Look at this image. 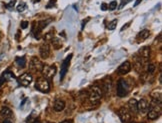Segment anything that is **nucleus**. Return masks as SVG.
I'll use <instances>...</instances> for the list:
<instances>
[{
    "mask_svg": "<svg viewBox=\"0 0 162 123\" xmlns=\"http://www.w3.org/2000/svg\"><path fill=\"white\" fill-rule=\"evenodd\" d=\"M128 91H129L128 83L123 78L119 79L117 83V95L119 97H124V96L128 94Z\"/></svg>",
    "mask_w": 162,
    "mask_h": 123,
    "instance_id": "f257e3e1",
    "label": "nucleus"
},
{
    "mask_svg": "<svg viewBox=\"0 0 162 123\" xmlns=\"http://www.w3.org/2000/svg\"><path fill=\"white\" fill-rule=\"evenodd\" d=\"M102 96V90L98 86H92L89 90V100L92 103H97Z\"/></svg>",
    "mask_w": 162,
    "mask_h": 123,
    "instance_id": "f03ea898",
    "label": "nucleus"
},
{
    "mask_svg": "<svg viewBox=\"0 0 162 123\" xmlns=\"http://www.w3.org/2000/svg\"><path fill=\"white\" fill-rule=\"evenodd\" d=\"M35 88L41 92H48L50 89V84L48 79H46L45 77H39L35 83Z\"/></svg>",
    "mask_w": 162,
    "mask_h": 123,
    "instance_id": "7ed1b4c3",
    "label": "nucleus"
},
{
    "mask_svg": "<svg viewBox=\"0 0 162 123\" xmlns=\"http://www.w3.org/2000/svg\"><path fill=\"white\" fill-rule=\"evenodd\" d=\"M41 72L43 74V77H45L46 79H51L54 77L56 73V66L55 65H50V66L49 65H43Z\"/></svg>",
    "mask_w": 162,
    "mask_h": 123,
    "instance_id": "20e7f679",
    "label": "nucleus"
},
{
    "mask_svg": "<svg viewBox=\"0 0 162 123\" xmlns=\"http://www.w3.org/2000/svg\"><path fill=\"white\" fill-rule=\"evenodd\" d=\"M72 58V54H70L69 56H67L66 58L64 59V61L62 62V65H61V72H60V80L62 81L66 73L68 71V68H69V64H70V60Z\"/></svg>",
    "mask_w": 162,
    "mask_h": 123,
    "instance_id": "39448f33",
    "label": "nucleus"
},
{
    "mask_svg": "<svg viewBox=\"0 0 162 123\" xmlns=\"http://www.w3.org/2000/svg\"><path fill=\"white\" fill-rule=\"evenodd\" d=\"M118 114H119L120 120L123 123H128L131 121V113L129 112L127 108H125V107L120 108L119 111H118Z\"/></svg>",
    "mask_w": 162,
    "mask_h": 123,
    "instance_id": "423d86ee",
    "label": "nucleus"
},
{
    "mask_svg": "<svg viewBox=\"0 0 162 123\" xmlns=\"http://www.w3.org/2000/svg\"><path fill=\"white\" fill-rule=\"evenodd\" d=\"M149 54H150V48L147 46H144L139 50L138 55H139V59L142 62V64L148 61V59H149Z\"/></svg>",
    "mask_w": 162,
    "mask_h": 123,
    "instance_id": "0eeeda50",
    "label": "nucleus"
},
{
    "mask_svg": "<svg viewBox=\"0 0 162 123\" xmlns=\"http://www.w3.org/2000/svg\"><path fill=\"white\" fill-rule=\"evenodd\" d=\"M29 67H30V69L33 70V71H35V72L41 71L42 68H43V63L37 58V57H33V58L30 60Z\"/></svg>",
    "mask_w": 162,
    "mask_h": 123,
    "instance_id": "6e6552de",
    "label": "nucleus"
},
{
    "mask_svg": "<svg viewBox=\"0 0 162 123\" xmlns=\"http://www.w3.org/2000/svg\"><path fill=\"white\" fill-rule=\"evenodd\" d=\"M33 80V77L30 73H24L18 78V82L22 86H29Z\"/></svg>",
    "mask_w": 162,
    "mask_h": 123,
    "instance_id": "1a4fd4ad",
    "label": "nucleus"
},
{
    "mask_svg": "<svg viewBox=\"0 0 162 123\" xmlns=\"http://www.w3.org/2000/svg\"><path fill=\"white\" fill-rule=\"evenodd\" d=\"M148 108H149V103L146 99H140L137 101V109L140 113H146L148 111Z\"/></svg>",
    "mask_w": 162,
    "mask_h": 123,
    "instance_id": "9d476101",
    "label": "nucleus"
},
{
    "mask_svg": "<svg viewBox=\"0 0 162 123\" xmlns=\"http://www.w3.org/2000/svg\"><path fill=\"white\" fill-rule=\"evenodd\" d=\"M130 70H131V63L129 61H125V62H123L118 67L117 72L119 74H122V75H125V74L130 72Z\"/></svg>",
    "mask_w": 162,
    "mask_h": 123,
    "instance_id": "9b49d317",
    "label": "nucleus"
},
{
    "mask_svg": "<svg viewBox=\"0 0 162 123\" xmlns=\"http://www.w3.org/2000/svg\"><path fill=\"white\" fill-rule=\"evenodd\" d=\"M39 53H40V56L42 59H46L50 53L49 44H48V43H43L40 46V48H39Z\"/></svg>",
    "mask_w": 162,
    "mask_h": 123,
    "instance_id": "f8f14e48",
    "label": "nucleus"
},
{
    "mask_svg": "<svg viewBox=\"0 0 162 123\" xmlns=\"http://www.w3.org/2000/svg\"><path fill=\"white\" fill-rule=\"evenodd\" d=\"M128 110L131 114H136L138 112V109H137V100L136 99H130L128 101Z\"/></svg>",
    "mask_w": 162,
    "mask_h": 123,
    "instance_id": "ddd939ff",
    "label": "nucleus"
},
{
    "mask_svg": "<svg viewBox=\"0 0 162 123\" xmlns=\"http://www.w3.org/2000/svg\"><path fill=\"white\" fill-rule=\"evenodd\" d=\"M64 108H65V102L63 100H61V99L55 100V102H54V110L55 111L60 112V111H62Z\"/></svg>",
    "mask_w": 162,
    "mask_h": 123,
    "instance_id": "4468645a",
    "label": "nucleus"
},
{
    "mask_svg": "<svg viewBox=\"0 0 162 123\" xmlns=\"http://www.w3.org/2000/svg\"><path fill=\"white\" fill-rule=\"evenodd\" d=\"M0 115H1L2 117H4V118H10V117H12L13 113H12V110L10 108L3 107L1 109V111H0Z\"/></svg>",
    "mask_w": 162,
    "mask_h": 123,
    "instance_id": "2eb2a0df",
    "label": "nucleus"
},
{
    "mask_svg": "<svg viewBox=\"0 0 162 123\" xmlns=\"http://www.w3.org/2000/svg\"><path fill=\"white\" fill-rule=\"evenodd\" d=\"M149 31H148L147 29H144V30H142V31H140L139 33H138V35H137V39L138 40H141V41H143V40H145V39H147L148 37H149Z\"/></svg>",
    "mask_w": 162,
    "mask_h": 123,
    "instance_id": "dca6fc26",
    "label": "nucleus"
},
{
    "mask_svg": "<svg viewBox=\"0 0 162 123\" xmlns=\"http://www.w3.org/2000/svg\"><path fill=\"white\" fill-rule=\"evenodd\" d=\"M16 63L18 64V66L21 67V68H23L25 67V65H26V59H25V57H17L16 58Z\"/></svg>",
    "mask_w": 162,
    "mask_h": 123,
    "instance_id": "f3484780",
    "label": "nucleus"
},
{
    "mask_svg": "<svg viewBox=\"0 0 162 123\" xmlns=\"http://www.w3.org/2000/svg\"><path fill=\"white\" fill-rule=\"evenodd\" d=\"M151 97H152V99L157 100V101H159V102H161V98H162L161 92L160 91H156V90L153 91L151 93Z\"/></svg>",
    "mask_w": 162,
    "mask_h": 123,
    "instance_id": "a211bd4d",
    "label": "nucleus"
},
{
    "mask_svg": "<svg viewBox=\"0 0 162 123\" xmlns=\"http://www.w3.org/2000/svg\"><path fill=\"white\" fill-rule=\"evenodd\" d=\"M117 23H118L117 19L112 20L111 22H109V24H108V26H107V28H108L109 30H113V29H115V27H116Z\"/></svg>",
    "mask_w": 162,
    "mask_h": 123,
    "instance_id": "6ab92c4d",
    "label": "nucleus"
},
{
    "mask_svg": "<svg viewBox=\"0 0 162 123\" xmlns=\"http://www.w3.org/2000/svg\"><path fill=\"white\" fill-rule=\"evenodd\" d=\"M25 9H26V4L24 2L20 3L19 5L17 6V11H18V12H23Z\"/></svg>",
    "mask_w": 162,
    "mask_h": 123,
    "instance_id": "aec40b11",
    "label": "nucleus"
},
{
    "mask_svg": "<svg viewBox=\"0 0 162 123\" xmlns=\"http://www.w3.org/2000/svg\"><path fill=\"white\" fill-rule=\"evenodd\" d=\"M155 69H156V65H155V64H149V65H148L147 71H148V73L152 74L153 72L155 71Z\"/></svg>",
    "mask_w": 162,
    "mask_h": 123,
    "instance_id": "412c9836",
    "label": "nucleus"
},
{
    "mask_svg": "<svg viewBox=\"0 0 162 123\" xmlns=\"http://www.w3.org/2000/svg\"><path fill=\"white\" fill-rule=\"evenodd\" d=\"M116 7H117V2H116V1H112L111 3H109L108 9H109V10H114Z\"/></svg>",
    "mask_w": 162,
    "mask_h": 123,
    "instance_id": "4be33fe9",
    "label": "nucleus"
},
{
    "mask_svg": "<svg viewBox=\"0 0 162 123\" xmlns=\"http://www.w3.org/2000/svg\"><path fill=\"white\" fill-rule=\"evenodd\" d=\"M52 34H53V32H48L46 35H45V36H44V39H45V40L46 41H48V40H52V39H53V35H52Z\"/></svg>",
    "mask_w": 162,
    "mask_h": 123,
    "instance_id": "5701e85b",
    "label": "nucleus"
},
{
    "mask_svg": "<svg viewBox=\"0 0 162 123\" xmlns=\"http://www.w3.org/2000/svg\"><path fill=\"white\" fill-rule=\"evenodd\" d=\"M55 3H56V0H51V1H49V4H47V5H46V7L47 8L53 7V6H55Z\"/></svg>",
    "mask_w": 162,
    "mask_h": 123,
    "instance_id": "b1692460",
    "label": "nucleus"
},
{
    "mask_svg": "<svg viewBox=\"0 0 162 123\" xmlns=\"http://www.w3.org/2000/svg\"><path fill=\"white\" fill-rule=\"evenodd\" d=\"M21 27H22V29H26L28 27V22L27 21H23V22H21Z\"/></svg>",
    "mask_w": 162,
    "mask_h": 123,
    "instance_id": "393cba45",
    "label": "nucleus"
},
{
    "mask_svg": "<svg viewBox=\"0 0 162 123\" xmlns=\"http://www.w3.org/2000/svg\"><path fill=\"white\" fill-rule=\"evenodd\" d=\"M108 9V5H107V4L106 3H102L101 4V10L102 11H106Z\"/></svg>",
    "mask_w": 162,
    "mask_h": 123,
    "instance_id": "a878e982",
    "label": "nucleus"
},
{
    "mask_svg": "<svg viewBox=\"0 0 162 123\" xmlns=\"http://www.w3.org/2000/svg\"><path fill=\"white\" fill-rule=\"evenodd\" d=\"M15 2H16L15 0H12V1L7 5V8H10V9H11V8H13V7H14V5H15Z\"/></svg>",
    "mask_w": 162,
    "mask_h": 123,
    "instance_id": "bb28decb",
    "label": "nucleus"
},
{
    "mask_svg": "<svg viewBox=\"0 0 162 123\" xmlns=\"http://www.w3.org/2000/svg\"><path fill=\"white\" fill-rule=\"evenodd\" d=\"M129 1H131V0H122V2H121V5L119 6V9H121L122 7H123L125 4H127V2H129Z\"/></svg>",
    "mask_w": 162,
    "mask_h": 123,
    "instance_id": "cd10ccee",
    "label": "nucleus"
},
{
    "mask_svg": "<svg viewBox=\"0 0 162 123\" xmlns=\"http://www.w3.org/2000/svg\"><path fill=\"white\" fill-rule=\"evenodd\" d=\"M130 24H131V22H128V23H126L125 25H123V27L121 28V31H123V30H125L126 28H128V26H129Z\"/></svg>",
    "mask_w": 162,
    "mask_h": 123,
    "instance_id": "c85d7f7f",
    "label": "nucleus"
},
{
    "mask_svg": "<svg viewBox=\"0 0 162 123\" xmlns=\"http://www.w3.org/2000/svg\"><path fill=\"white\" fill-rule=\"evenodd\" d=\"M141 2V0H136V2H135V4H134V6H137V5H139V3Z\"/></svg>",
    "mask_w": 162,
    "mask_h": 123,
    "instance_id": "c756f323",
    "label": "nucleus"
},
{
    "mask_svg": "<svg viewBox=\"0 0 162 123\" xmlns=\"http://www.w3.org/2000/svg\"><path fill=\"white\" fill-rule=\"evenodd\" d=\"M61 123H72V120H65V121L61 122Z\"/></svg>",
    "mask_w": 162,
    "mask_h": 123,
    "instance_id": "7c9ffc66",
    "label": "nucleus"
},
{
    "mask_svg": "<svg viewBox=\"0 0 162 123\" xmlns=\"http://www.w3.org/2000/svg\"><path fill=\"white\" fill-rule=\"evenodd\" d=\"M3 123H11V121H9V120H4Z\"/></svg>",
    "mask_w": 162,
    "mask_h": 123,
    "instance_id": "2f4dec72",
    "label": "nucleus"
},
{
    "mask_svg": "<svg viewBox=\"0 0 162 123\" xmlns=\"http://www.w3.org/2000/svg\"><path fill=\"white\" fill-rule=\"evenodd\" d=\"M128 123H139V122H128Z\"/></svg>",
    "mask_w": 162,
    "mask_h": 123,
    "instance_id": "473e14b6",
    "label": "nucleus"
},
{
    "mask_svg": "<svg viewBox=\"0 0 162 123\" xmlns=\"http://www.w3.org/2000/svg\"><path fill=\"white\" fill-rule=\"evenodd\" d=\"M33 123H39L38 121H35V122H33Z\"/></svg>",
    "mask_w": 162,
    "mask_h": 123,
    "instance_id": "72a5a7b5",
    "label": "nucleus"
},
{
    "mask_svg": "<svg viewBox=\"0 0 162 123\" xmlns=\"http://www.w3.org/2000/svg\"><path fill=\"white\" fill-rule=\"evenodd\" d=\"M34 1H40V0H34Z\"/></svg>",
    "mask_w": 162,
    "mask_h": 123,
    "instance_id": "f704fd0d",
    "label": "nucleus"
}]
</instances>
